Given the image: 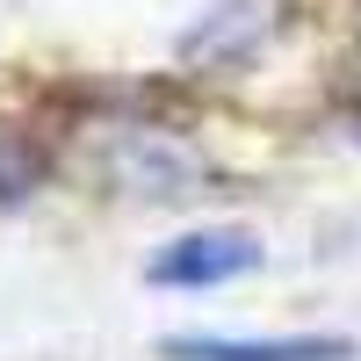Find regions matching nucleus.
I'll return each mask as SVG.
<instances>
[{
    "mask_svg": "<svg viewBox=\"0 0 361 361\" xmlns=\"http://www.w3.org/2000/svg\"><path fill=\"white\" fill-rule=\"evenodd\" d=\"M260 267V246L253 231H188L173 238V246H159V260L145 267L159 289H217V282H238Z\"/></svg>",
    "mask_w": 361,
    "mask_h": 361,
    "instance_id": "f257e3e1",
    "label": "nucleus"
},
{
    "mask_svg": "<svg viewBox=\"0 0 361 361\" xmlns=\"http://www.w3.org/2000/svg\"><path fill=\"white\" fill-rule=\"evenodd\" d=\"M354 109H361V58H354Z\"/></svg>",
    "mask_w": 361,
    "mask_h": 361,
    "instance_id": "20e7f679",
    "label": "nucleus"
},
{
    "mask_svg": "<svg viewBox=\"0 0 361 361\" xmlns=\"http://www.w3.org/2000/svg\"><path fill=\"white\" fill-rule=\"evenodd\" d=\"M37 173H44V152L15 123H0V202H22L29 188H37Z\"/></svg>",
    "mask_w": 361,
    "mask_h": 361,
    "instance_id": "7ed1b4c3",
    "label": "nucleus"
},
{
    "mask_svg": "<svg viewBox=\"0 0 361 361\" xmlns=\"http://www.w3.org/2000/svg\"><path fill=\"white\" fill-rule=\"evenodd\" d=\"M354 340H333V333H289V340H209V333H188V340H166V361H347Z\"/></svg>",
    "mask_w": 361,
    "mask_h": 361,
    "instance_id": "f03ea898",
    "label": "nucleus"
}]
</instances>
